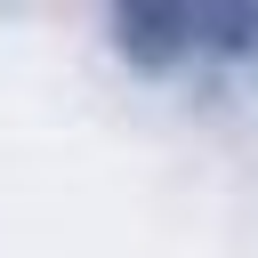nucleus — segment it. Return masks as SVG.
Segmentation results:
<instances>
[{
  "label": "nucleus",
  "mask_w": 258,
  "mask_h": 258,
  "mask_svg": "<svg viewBox=\"0 0 258 258\" xmlns=\"http://www.w3.org/2000/svg\"><path fill=\"white\" fill-rule=\"evenodd\" d=\"M113 48H121L137 73H169V64L194 48V8L129 0V8H113Z\"/></svg>",
  "instance_id": "f257e3e1"
},
{
  "label": "nucleus",
  "mask_w": 258,
  "mask_h": 258,
  "mask_svg": "<svg viewBox=\"0 0 258 258\" xmlns=\"http://www.w3.org/2000/svg\"><path fill=\"white\" fill-rule=\"evenodd\" d=\"M194 48L250 56L258 48V8H194Z\"/></svg>",
  "instance_id": "f03ea898"
}]
</instances>
